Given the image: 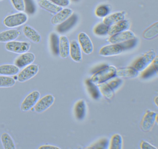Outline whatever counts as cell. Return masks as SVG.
<instances>
[{
    "mask_svg": "<svg viewBox=\"0 0 158 149\" xmlns=\"http://www.w3.org/2000/svg\"><path fill=\"white\" fill-rule=\"evenodd\" d=\"M140 148L141 149H157L156 147L145 140L141 141Z\"/></svg>",
    "mask_w": 158,
    "mask_h": 149,
    "instance_id": "obj_41",
    "label": "cell"
},
{
    "mask_svg": "<svg viewBox=\"0 0 158 149\" xmlns=\"http://www.w3.org/2000/svg\"><path fill=\"white\" fill-rule=\"evenodd\" d=\"M137 43V39L135 37L133 39H129L125 42L119 43V44L121 46L123 51H124L133 48L135 46Z\"/></svg>",
    "mask_w": 158,
    "mask_h": 149,
    "instance_id": "obj_36",
    "label": "cell"
},
{
    "mask_svg": "<svg viewBox=\"0 0 158 149\" xmlns=\"http://www.w3.org/2000/svg\"><path fill=\"white\" fill-rule=\"evenodd\" d=\"M77 16L76 14H72L64 21L59 24L57 28V30L60 33H64L72 29L76 23Z\"/></svg>",
    "mask_w": 158,
    "mask_h": 149,
    "instance_id": "obj_14",
    "label": "cell"
},
{
    "mask_svg": "<svg viewBox=\"0 0 158 149\" xmlns=\"http://www.w3.org/2000/svg\"><path fill=\"white\" fill-rule=\"evenodd\" d=\"M135 38V34L130 30H125L111 35L109 41L112 44H117Z\"/></svg>",
    "mask_w": 158,
    "mask_h": 149,
    "instance_id": "obj_12",
    "label": "cell"
},
{
    "mask_svg": "<svg viewBox=\"0 0 158 149\" xmlns=\"http://www.w3.org/2000/svg\"><path fill=\"white\" fill-rule=\"evenodd\" d=\"M21 32L15 29L6 30L0 32V43H8L16 40Z\"/></svg>",
    "mask_w": 158,
    "mask_h": 149,
    "instance_id": "obj_18",
    "label": "cell"
},
{
    "mask_svg": "<svg viewBox=\"0 0 158 149\" xmlns=\"http://www.w3.org/2000/svg\"><path fill=\"white\" fill-rule=\"evenodd\" d=\"M49 1L52 2L54 4L61 7L67 6L70 4L69 0H49Z\"/></svg>",
    "mask_w": 158,
    "mask_h": 149,
    "instance_id": "obj_40",
    "label": "cell"
},
{
    "mask_svg": "<svg viewBox=\"0 0 158 149\" xmlns=\"http://www.w3.org/2000/svg\"><path fill=\"white\" fill-rule=\"evenodd\" d=\"M16 81L13 77L7 75H0V88H10L14 86Z\"/></svg>",
    "mask_w": 158,
    "mask_h": 149,
    "instance_id": "obj_32",
    "label": "cell"
},
{
    "mask_svg": "<svg viewBox=\"0 0 158 149\" xmlns=\"http://www.w3.org/2000/svg\"><path fill=\"white\" fill-rule=\"evenodd\" d=\"M98 87L100 93L107 99H110L113 97L114 90L112 89L106 82L98 84Z\"/></svg>",
    "mask_w": 158,
    "mask_h": 149,
    "instance_id": "obj_30",
    "label": "cell"
},
{
    "mask_svg": "<svg viewBox=\"0 0 158 149\" xmlns=\"http://www.w3.org/2000/svg\"><path fill=\"white\" fill-rule=\"evenodd\" d=\"M59 36L55 33L51 34L50 36L51 49L55 56L59 55Z\"/></svg>",
    "mask_w": 158,
    "mask_h": 149,
    "instance_id": "obj_31",
    "label": "cell"
},
{
    "mask_svg": "<svg viewBox=\"0 0 158 149\" xmlns=\"http://www.w3.org/2000/svg\"><path fill=\"white\" fill-rule=\"evenodd\" d=\"M110 11V6L108 5L102 4L98 6L95 10V14L98 17H105L109 15Z\"/></svg>",
    "mask_w": 158,
    "mask_h": 149,
    "instance_id": "obj_34",
    "label": "cell"
},
{
    "mask_svg": "<svg viewBox=\"0 0 158 149\" xmlns=\"http://www.w3.org/2000/svg\"><path fill=\"white\" fill-rule=\"evenodd\" d=\"M38 3L40 7L51 13L56 14L62 9L61 7L54 4L49 0H38Z\"/></svg>",
    "mask_w": 158,
    "mask_h": 149,
    "instance_id": "obj_25",
    "label": "cell"
},
{
    "mask_svg": "<svg viewBox=\"0 0 158 149\" xmlns=\"http://www.w3.org/2000/svg\"><path fill=\"white\" fill-rule=\"evenodd\" d=\"M23 32L25 36L33 43L39 44L41 42L42 38L40 34L35 29L29 25L24 26Z\"/></svg>",
    "mask_w": 158,
    "mask_h": 149,
    "instance_id": "obj_15",
    "label": "cell"
},
{
    "mask_svg": "<svg viewBox=\"0 0 158 149\" xmlns=\"http://www.w3.org/2000/svg\"><path fill=\"white\" fill-rule=\"evenodd\" d=\"M40 97V93L38 90L30 92L24 99L20 106L22 111L26 112L34 108Z\"/></svg>",
    "mask_w": 158,
    "mask_h": 149,
    "instance_id": "obj_7",
    "label": "cell"
},
{
    "mask_svg": "<svg viewBox=\"0 0 158 149\" xmlns=\"http://www.w3.org/2000/svg\"><path fill=\"white\" fill-rule=\"evenodd\" d=\"M0 139L3 148L5 149H15L16 146L11 136L7 132H3L1 135Z\"/></svg>",
    "mask_w": 158,
    "mask_h": 149,
    "instance_id": "obj_27",
    "label": "cell"
},
{
    "mask_svg": "<svg viewBox=\"0 0 158 149\" xmlns=\"http://www.w3.org/2000/svg\"><path fill=\"white\" fill-rule=\"evenodd\" d=\"M27 19V15L21 12L7 16L3 20V23L8 28H14L25 24Z\"/></svg>",
    "mask_w": 158,
    "mask_h": 149,
    "instance_id": "obj_3",
    "label": "cell"
},
{
    "mask_svg": "<svg viewBox=\"0 0 158 149\" xmlns=\"http://www.w3.org/2000/svg\"><path fill=\"white\" fill-rule=\"evenodd\" d=\"M123 146V139L122 136L118 133L114 134L109 141V149H122Z\"/></svg>",
    "mask_w": 158,
    "mask_h": 149,
    "instance_id": "obj_29",
    "label": "cell"
},
{
    "mask_svg": "<svg viewBox=\"0 0 158 149\" xmlns=\"http://www.w3.org/2000/svg\"><path fill=\"white\" fill-rule=\"evenodd\" d=\"M86 113V104L84 100H79L74 106V114L76 118L82 120L85 118Z\"/></svg>",
    "mask_w": 158,
    "mask_h": 149,
    "instance_id": "obj_22",
    "label": "cell"
},
{
    "mask_svg": "<svg viewBox=\"0 0 158 149\" xmlns=\"http://www.w3.org/2000/svg\"><path fill=\"white\" fill-rule=\"evenodd\" d=\"M69 54L74 61L79 62L82 60V51L79 44L75 40L72 41L70 43Z\"/></svg>",
    "mask_w": 158,
    "mask_h": 149,
    "instance_id": "obj_19",
    "label": "cell"
},
{
    "mask_svg": "<svg viewBox=\"0 0 158 149\" xmlns=\"http://www.w3.org/2000/svg\"><path fill=\"white\" fill-rule=\"evenodd\" d=\"M123 52V49L119 43L112 44L102 47L100 50L99 54L102 56H111L119 55Z\"/></svg>",
    "mask_w": 158,
    "mask_h": 149,
    "instance_id": "obj_11",
    "label": "cell"
},
{
    "mask_svg": "<svg viewBox=\"0 0 158 149\" xmlns=\"http://www.w3.org/2000/svg\"><path fill=\"white\" fill-rule=\"evenodd\" d=\"M39 66L37 64H31L25 67L18 73L17 80L20 83H24L35 77L39 71Z\"/></svg>",
    "mask_w": 158,
    "mask_h": 149,
    "instance_id": "obj_6",
    "label": "cell"
},
{
    "mask_svg": "<svg viewBox=\"0 0 158 149\" xmlns=\"http://www.w3.org/2000/svg\"><path fill=\"white\" fill-rule=\"evenodd\" d=\"M109 141L107 138H103L99 140L98 141L94 142L89 145L88 147H86V149H105L109 148Z\"/></svg>",
    "mask_w": 158,
    "mask_h": 149,
    "instance_id": "obj_33",
    "label": "cell"
},
{
    "mask_svg": "<svg viewBox=\"0 0 158 149\" xmlns=\"http://www.w3.org/2000/svg\"><path fill=\"white\" fill-rule=\"evenodd\" d=\"M122 82H123V80L119 77H117V78H114L107 83L112 89L114 90L121 85Z\"/></svg>",
    "mask_w": 158,
    "mask_h": 149,
    "instance_id": "obj_38",
    "label": "cell"
},
{
    "mask_svg": "<svg viewBox=\"0 0 158 149\" xmlns=\"http://www.w3.org/2000/svg\"><path fill=\"white\" fill-rule=\"evenodd\" d=\"M86 85L89 93L92 98L95 100L99 99L100 97V92L98 87L96 85L95 83L89 79H87L85 81Z\"/></svg>",
    "mask_w": 158,
    "mask_h": 149,
    "instance_id": "obj_28",
    "label": "cell"
},
{
    "mask_svg": "<svg viewBox=\"0 0 158 149\" xmlns=\"http://www.w3.org/2000/svg\"><path fill=\"white\" fill-rule=\"evenodd\" d=\"M158 34V22H154L143 31L142 37L145 39L150 40L153 39Z\"/></svg>",
    "mask_w": 158,
    "mask_h": 149,
    "instance_id": "obj_26",
    "label": "cell"
},
{
    "mask_svg": "<svg viewBox=\"0 0 158 149\" xmlns=\"http://www.w3.org/2000/svg\"><path fill=\"white\" fill-rule=\"evenodd\" d=\"M2 1V0H0V1Z\"/></svg>",
    "mask_w": 158,
    "mask_h": 149,
    "instance_id": "obj_44",
    "label": "cell"
},
{
    "mask_svg": "<svg viewBox=\"0 0 158 149\" xmlns=\"http://www.w3.org/2000/svg\"><path fill=\"white\" fill-rule=\"evenodd\" d=\"M156 56L155 51L153 49H150L137 59L133 62L132 66L138 71H142L152 62Z\"/></svg>",
    "mask_w": 158,
    "mask_h": 149,
    "instance_id": "obj_2",
    "label": "cell"
},
{
    "mask_svg": "<svg viewBox=\"0 0 158 149\" xmlns=\"http://www.w3.org/2000/svg\"><path fill=\"white\" fill-rule=\"evenodd\" d=\"M139 72L132 66L120 68L116 70V76L119 78H135L138 75Z\"/></svg>",
    "mask_w": 158,
    "mask_h": 149,
    "instance_id": "obj_20",
    "label": "cell"
},
{
    "mask_svg": "<svg viewBox=\"0 0 158 149\" xmlns=\"http://www.w3.org/2000/svg\"><path fill=\"white\" fill-rule=\"evenodd\" d=\"M124 19V13L122 12H115L105 17L103 19V22L110 26Z\"/></svg>",
    "mask_w": 158,
    "mask_h": 149,
    "instance_id": "obj_23",
    "label": "cell"
},
{
    "mask_svg": "<svg viewBox=\"0 0 158 149\" xmlns=\"http://www.w3.org/2000/svg\"><path fill=\"white\" fill-rule=\"evenodd\" d=\"M70 43L65 35H61L59 39V55L62 58H66L70 53Z\"/></svg>",
    "mask_w": 158,
    "mask_h": 149,
    "instance_id": "obj_17",
    "label": "cell"
},
{
    "mask_svg": "<svg viewBox=\"0 0 158 149\" xmlns=\"http://www.w3.org/2000/svg\"><path fill=\"white\" fill-rule=\"evenodd\" d=\"M129 23L128 20H123L117 23L109 26L108 34L112 35L127 30L129 28Z\"/></svg>",
    "mask_w": 158,
    "mask_h": 149,
    "instance_id": "obj_21",
    "label": "cell"
},
{
    "mask_svg": "<svg viewBox=\"0 0 158 149\" xmlns=\"http://www.w3.org/2000/svg\"><path fill=\"white\" fill-rule=\"evenodd\" d=\"M24 1L25 9L27 13L30 14H33L35 12V6L32 0H24Z\"/></svg>",
    "mask_w": 158,
    "mask_h": 149,
    "instance_id": "obj_39",
    "label": "cell"
},
{
    "mask_svg": "<svg viewBox=\"0 0 158 149\" xmlns=\"http://www.w3.org/2000/svg\"><path fill=\"white\" fill-rule=\"evenodd\" d=\"M79 45L83 52L87 55L91 54L94 49L93 43L89 36L84 32H81L78 35Z\"/></svg>",
    "mask_w": 158,
    "mask_h": 149,
    "instance_id": "obj_10",
    "label": "cell"
},
{
    "mask_svg": "<svg viewBox=\"0 0 158 149\" xmlns=\"http://www.w3.org/2000/svg\"><path fill=\"white\" fill-rule=\"evenodd\" d=\"M20 71V69L15 64H5L0 65V75H16Z\"/></svg>",
    "mask_w": 158,
    "mask_h": 149,
    "instance_id": "obj_24",
    "label": "cell"
},
{
    "mask_svg": "<svg viewBox=\"0 0 158 149\" xmlns=\"http://www.w3.org/2000/svg\"><path fill=\"white\" fill-rule=\"evenodd\" d=\"M6 50L16 54H22L28 52L31 47V44L25 41H13L5 45Z\"/></svg>",
    "mask_w": 158,
    "mask_h": 149,
    "instance_id": "obj_5",
    "label": "cell"
},
{
    "mask_svg": "<svg viewBox=\"0 0 158 149\" xmlns=\"http://www.w3.org/2000/svg\"><path fill=\"white\" fill-rule=\"evenodd\" d=\"M158 56H156L152 62L142 71L140 77L142 79H148L158 73Z\"/></svg>",
    "mask_w": 158,
    "mask_h": 149,
    "instance_id": "obj_16",
    "label": "cell"
},
{
    "mask_svg": "<svg viewBox=\"0 0 158 149\" xmlns=\"http://www.w3.org/2000/svg\"><path fill=\"white\" fill-rule=\"evenodd\" d=\"M154 102L155 105H156V106H158V97H157V96H156V97H154Z\"/></svg>",
    "mask_w": 158,
    "mask_h": 149,
    "instance_id": "obj_43",
    "label": "cell"
},
{
    "mask_svg": "<svg viewBox=\"0 0 158 149\" xmlns=\"http://www.w3.org/2000/svg\"><path fill=\"white\" fill-rule=\"evenodd\" d=\"M109 26L103 22L98 23L94 27L93 31L96 35L103 36L108 34Z\"/></svg>",
    "mask_w": 158,
    "mask_h": 149,
    "instance_id": "obj_35",
    "label": "cell"
},
{
    "mask_svg": "<svg viewBox=\"0 0 158 149\" xmlns=\"http://www.w3.org/2000/svg\"><path fill=\"white\" fill-rule=\"evenodd\" d=\"M14 8L19 12H23L25 10L24 0H10Z\"/></svg>",
    "mask_w": 158,
    "mask_h": 149,
    "instance_id": "obj_37",
    "label": "cell"
},
{
    "mask_svg": "<svg viewBox=\"0 0 158 149\" xmlns=\"http://www.w3.org/2000/svg\"><path fill=\"white\" fill-rule=\"evenodd\" d=\"M116 67L113 65L105 66L94 73L90 80L95 84L105 83L116 76Z\"/></svg>",
    "mask_w": 158,
    "mask_h": 149,
    "instance_id": "obj_1",
    "label": "cell"
},
{
    "mask_svg": "<svg viewBox=\"0 0 158 149\" xmlns=\"http://www.w3.org/2000/svg\"><path fill=\"white\" fill-rule=\"evenodd\" d=\"M73 14V10L69 8H64L56 13L51 19L52 24L56 25L64 21Z\"/></svg>",
    "mask_w": 158,
    "mask_h": 149,
    "instance_id": "obj_13",
    "label": "cell"
},
{
    "mask_svg": "<svg viewBox=\"0 0 158 149\" xmlns=\"http://www.w3.org/2000/svg\"><path fill=\"white\" fill-rule=\"evenodd\" d=\"M55 101V97L52 94H48L40 98L34 107L35 111L41 113L50 108Z\"/></svg>",
    "mask_w": 158,
    "mask_h": 149,
    "instance_id": "obj_8",
    "label": "cell"
},
{
    "mask_svg": "<svg viewBox=\"0 0 158 149\" xmlns=\"http://www.w3.org/2000/svg\"><path fill=\"white\" fill-rule=\"evenodd\" d=\"M35 59V56L32 52H26L15 59L14 64L20 68L26 67L32 64Z\"/></svg>",
    "mask_w": 158,
    "mask_h": 149,
    "instance_id": "obj_9",
    "label": "cell"
},
{
    "mask_svg": "<svg viewBox=\"0 0 158 149\" xmlns=\"http://www.w3.org/2000/svg\"><path fill=\"white\" fill-rule=\"evenodd\" d=\"M38 149H60V147H58V146H55V145H51V144H45V145H42V146H40L39 147Z\"/></svg>",
    "mask_w": 158,
    "mask_h": 149,
    "instance_id": "obj_42",
    "label": "cell"
},
{
    "mask_svg": "<svg viewBox=\"0 0 158 149\" xmlns=\"http://www.w3.org/2000/svg\"><path fill=\"white\" fill-rule=\"evenodd\" d=\"M155 123L158 124V114L153 111L148 110L143 115L139 124V128L145 132L150 131Z\"/></svg>",
    "mask_w": 158,
    "mask_h": 149,
    "instance_id": "obj_4",
    "label": "cell"
}]
</instances>
